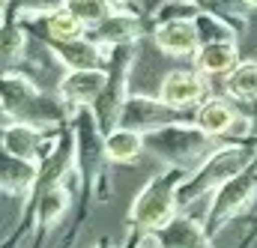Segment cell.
<instances>
[{"instance_id":"obj_1","label":"cell","mask_w":257,"mask_h":248,"mask_svg":"<svg viewBox=\"0 0 257 248\" xmlns=\"http://www.w3.org/2000/svg\"><path fill=\"white\" fill-rule=\"evenodd\" d=\"M72 120V108L60 96H48L30 75L3 72V123H30L60 129Z\"/></svg>"},{"instance_id":"obj_2","label":"cell","mask_w":257,"mask_h":248,"mask_svg":"<svg viewBox=\"0 0 257 248\" xmlns=\"http://www.w3.org/2000/svg\"><path fill=\"white\" fill-rule=\"evenodd\" d=\"M254 165H257V144H251V141H224L200 168H194L180 183V191H177L180 209L189 212L197 200L209 197L221 183L233 180L242 171H251Z\"/></svg>"},{"instance_id":"obj_3","label":"cell","mask_w":257,"mask_h":248,"mask_svg":"<svg viewBox=\"0 0 257 248\" xmlns=\"http://www.w3.org/2000/svg\"><path fill=\"white\" fill-rule=\"evenodd\" d=\"M186 177H189V171L168 165L165 171L153 174L141 186L138 197L132 200V209H128V245H135V239L141 233H150V230L165 227L180 212L177 191H180V183Z\"/></svg>"},{"instance_id":"obj_4","label":"cell","mask_w":257,"mask_h":248,"mask_svg":"<svg viewBox=\"0 0 257 248\" xmlns=\"http://www.w3.org/2000/svg\"><path fill=\"white\" fill-rule=\"evenodd\" d=\"M72 135H75V180L81 191H90L96 200H108V171L105 165L111 162L105 153V135L93 117V108H78L72 111Z\"/></svg>"},{"instance_id":"obj_5","label":"cell","mask_w":257,"mask_h":248,"mask_svg":"<svg viewBox=\"0 0 257 248\" xmlns=\"http://www.w3.org/2000/svg\"><path fill=\"white\" fill-rule=\"evenodd\" d=\"M144 141H147V150H153L165 165L183 168L189 174L194 168H200L224 144L221 138L200 129L194 120H183V123H171L156 129V132H147Z\"/></svg>"},{"instance_id":"obj_6","label":"cell","mask_w":257,"mask_h":248,"mask_svg":"<svg viewBox=\"0 0 257 248\" xmlns=\"http://www.w3.org/2000/svg\"><path fill=\"white\" fill-rule=\"evenodd\" d=\"M254 206H257V186H254V168H251V171H242L233 180L221 183L209 194V206H206V215H203V227H206L209 239L215 242L218 233L233 218L245 215Z\"/></svg>"},{"instance_id":"obj_7","label":"cell","mask_w":257,"mask_h":248,"mask_svg":"<svg viewBox=\"0 0 257 248\" xmlns=\"http://www.w3.org/2000/svg\"><path fill=\"white\" fill-rule=\"evenodd\" d=\"M135 66V45H117L111 48V63H108V84L105 90L99 93V99L90 105L93 108V117L102 129V135H111L120 117H123V108H126L128 93V72Z\"/></svg>"},{"instance_id":"obj_8","label":"cell","mask_w":257,"mask_h":248,"mask_svg":"<svg viewBox=\"0 0 257 248\" xmlns=\"http://www.w3.org/2000/svg\"><path fill=\"white\" fill-rule=\"evenodd\" d=\"M194 123L215 138H230V141H251L257 132L254 120L248 114L236 111L227 99L212 96V93L194 108Z\"/></svg>"},{"instance_id":"obj_9","label":"cell","mask_w":257,"mask_h":248,"mask_svg":"<svg viewBox=\"0 0 257 248\" xmlns=\"http://www.w3.org/2000/svg\"><path fill=\"white\" fill-rule=\"evenodd\" d=\"M183 120H194V108H177V105L165 102L162 96L159 99H153V96H128L120 126L147 135V132H156V129L171 123H183Z\"/></svg>"},{"instance_id":"obj_10","label":"cell","mask_w":257,"mask_h":248,"mask_svg":"<svg viewBox=\"0 0 257 248\" xmlns=\"http://www.w3.org/2000/svg\"><path fill=\"white\" fill-rule=\"evenodd\" d=\"M147 30H153V24L135 6H114L105 21H99L93 30H87V36L105 48H117V45H135Z\"/></svg>"},{"instance_id":"obj_11","label":"cell","mask_w":257,"mask_h":248,"mask_svg":"<svg viewBox=\"0 0 257 248\" xmlns=\"http://www.w3.org/2000/svg\"><path fill=\"white\" fill-rule=\"evenodd\" d=\"M69 206H72V188H69V183H57V186L39 191L36 197H30L27 206L21 209L18 221L33 218L36 239H42L45 233H51V230L63 221V215L69 212Z\"/></svg>"},{"instance_id":"obj_12","label":"cell","mask_w":257,"mask_h":248,"mask_svg":"<svg viewBox=\"0 0 257 248\" xmlns=\"http://www.w3.org/2000/svg\"><path fill=\"white\" fill-rule=\"evenodd\" d=\"M153 42L159 51L171 54V57H189L200 48V30L194 24V15H183V18H165L159 24H153Z\"/></svg>"},{"instance_id":"obj_13","label":"cell","mask_w":257,"mask_h":248,"mask_svg":"<svg viewBox=\"0 0 257 248\" xmlns=\"http://www.w3.org/2000/svg\"><path fill=\"white\" fill-rule=\"evenodd\" d=\"M105 84H108V69H69L57 84V96L72 111L90 108L105 90Z\"/></svg>"},{"instance_id":"obj_14","label":"cell","mask_w":257,"mask_h":248,"mask_svg":"<svg viewBox=\"0 0 257 248\" xmlns=\"http://www.w3.org/2000/svg\"><path fill=\"white\" fill-rule=\"evenodd\" d=\"M159 96L177 108H197L209 96L206 75H200L197 69H174L165 75Z\"/></svg>"},{"instance_id":"obj_15","label":"cell","mask_w":257,"mask_h":248,"mask_svg":"<svg viewBox=\"0 0 257 248\" xmlns=\"http://www.w3.org/2000/svg\"><path fill=\"white\" fill-rule=\"evenodd\" d=\"M48 51L63 63L66 69H108L111 63V48L99 45L96 39L90 36H81V39H72V42H48Z\"/></svg>"},{"instance_id":"obj_16","label":"cell","mask_w":257,"mask_h":248,"mask_svg":"<svg viewBox=\"0 0 257 248\" xmlns=\"http://www.w3.org/2000/svg\"><path fill=\"white\" fill-rule=\"evenodd\" d=\"M162 248H212V239L203 227V221H194L186 209H180L165 227L156 230Z\"/></svg>"},{"instance_id":"obj_17","label":"cell","mask_w":257,"mask_h":248,"mask_svg":"<svg viewBox=\"0 0 257 248\" xmlns=\"http://www.w3.org/2000/svg\"><path fill=\"white\" fill-rule=\"evenodd\" d=\"M36 180H39V162L0 153V188L6 197H30Z\"/></svg>"},{"instance_id":"obj_18","label":"cell","mask_w":257,"mask_h":248,"mask_svg":"<svg viewBox=\"0 0 257 248\" xmlns=\"http://www.w3.org/2000/svg\"><path fill=\"white\" fill-rule=\"evenodd\" d=\"M236 63H239V45H236V39L203 42L194 51V69L200 75H206V78H224Z\"/></svg>"},{"instance_id":"obj_19","label":"cell","mask_w":257,"mask_h":248,"mask_svg":"<svg viewBox=\"0 0 257 248\" xmlns=\"http://www.w3.org/2000/svg\"><path fill=\"white\" fill-rule=\"evenodd\" d=\"M147 150V141L141 132L117 126L111 135H105V153L111 159V165H132L141 159V153Z\"/></svg>"},{"instance_id":"obj_20","label":"cell","mask_w":257,"mask_h":248,"mask_svg":"<svg viewBox=\"0 0 257 248\" xmlns=\"http://www.w3.org/2000/svg\"><path fill=\"white\" fill-rule=\"evenodd\" d=\"M39 21H42V36H48V42H72V39H81V36H87V27L66 9H54V12H48V15H39Z\"/></svg>"},{"instance_id":"obj_21","label":"cell","mask_w":257,"mask_h":248,"mask_svg":"<svg viewBox=\"0 0 257 248\" xmlns=\"http://www.w3.org/2000/svg\"><path fill=\"white\" fill-rule=\"evenodd\" d=\"M224 93L236 102L257 99V60H239L224 75Z\"/></svg>"},{"instance_id":"obj_22","label":"cell","mask_w":257,"mask_h":248,"mask_svg":"<svg viewBox=\"0 0 257 248\" xmlns=\"http://www.w3.org/2000/svg\"><path fill=\"white\" fill-rule=\"evenodd\" d=\"M66 6V0H6L3 3V24L9 21H27V18H39V15H48L54 9Z\"/></svg>"},{"instance_id":"obj_23","label":"cell","mask_w":257,"mask_h":248,"mask_svg":"<svg viewBox=\"0 0 257 248\" xmlns=\"http://www.w3.org/2000/svg\"><path fill=\"white\" fill-rule=\"evenodd\" d=\"M24 51H27V27H24V21L3 24V72H9L15 63L21 66Z\"/></svg>"},{"instance_id":"obj_24","label":"cell","mask_w":257,"mask_h":248,"mask_svg":"<svg viewBox=\"0 0 257 248\" xmlns=\"http://www.w3.org/2000/svg\"><path fill=\"white\" fill-rule=\"evenodd\" d=\"M194 24L200 30V45L203 42H221V39H236L239 36V30L233 24H227L224 18H218L209 9H197L194 12Z\"/></svg>"},{"instance_id":"obj_25","label":"cell","mask_w":257,"mask_h":248,"mask_svg":"<svg viewBox=\"0 0 257 248\" xmlns=\"http://www.w3.org/2000/svg\"><path fill=\"white\" fill-rule=\"evenodd\" d=\"M200 9L215 12L218 18H224L227 24H233L239 33L248 27V12H251L248 0H203V3H200Z\"/></svg>"},{"instance_id":"obj_26","label":"cell","mask_w":257,"mask_h":248,"mask_svg":"<svg viewBox=\"0 0 257 248\" xmlns=\"http://www.w3.org/2000/svg\"><path fill=\"white\" fill-rule=\"evenodd\" d=\"M66 9L87 27V30H93L99 21H105L108 18V12L114 9L108 0H66Z\"/></svg>"},{"instance_id":"obj_27","label":"cell","mask_w":257,"mask_h":248,"mask_svg":"<svg viewBox=\"0 0 257 248\" xmlns=\"http://www.w3.org/2000/svg\"><path fill=\"white\" fill-rule=\"evenodd\" d=\"M245 105H248V111H245V114H248V117L254 120V126H257V99H251V102H245Z\"/></svg>"},{"instance_id":"obj_28","label":"cell","mask_w":257,"mask_h":248,"mask_svg":"<svg viewBox=\"0 0 257 248\" xmlns=\"http://www.w3.org/2000/svg\"><path fill=\"white\" fill-rule=\"evenodd\" d=\"M242 248H257V233H251V236H245V242H242Z\"/></svg>"},{"instance_id":"obj_29","label":"cell","mask_w":257,"mask_h":248,"mask_svg":"<svg viewBox=\"0 0 257 248\" xmlns=\"http://www.w3.org/2000/svg\"><path fill=\"white\" fill-rule=\"evenodd\" d=\"M108 3H111V6H135L138 0H108Z\"/></svg>"},{"instance_id":"obj_30","label":"cell","mask_w":257,"mask_h":248,"mask_svg":"<svg viewBox=\"0 0 257 248\" xmlns=\"http://www.w3.org/2000/svg\"><path fill=\"white\" fill-rule=\"evenodd\" d=\"M251 233H257V206H254V215H251ZM248 233V236H251Z\"/></svg>"},{"instance_id":"obj_31","label":"cell","mask_w":257,"mask_h":248,"mask_svg":"<svg viewBox=\"0 0 257 248\" xmlns=\"http://www.w3.org/2000/svg\"><path fill=\"white\" fill-rule=\"evenodd\" d=\"M93 248H114V245H111L108 239H99V242H96V245H93Z\"/></svg>"},{"instance_id":"obj_32","label":"cell","mask_w":257,"mask_h":248,"mask_svg":"<svg viewBox=\"0 0 257 248\" xmlns=\"http://www.w3.org/2000/svg\"><path fill=\"white\" fill-rule=\"evenodd\" d=\"M189 3H194V6H197V9H200V3H203V0H189Z\"/></svg>"},{"instance_id":"obj_33","label":"cell","mask_w":257,"mask_h":248,"mask_svg":"<svg viewBox=\"0 0 257 248\" xmlns=\"http://www.w3.org/2000/svg\"><path fill=\"white\" fill-rule=\"evenodd\" d=\"M248 6H251V9H257V0H248Z\"/></svg>"},{"instance_id":"obj_34","label":"cell","mask_w":257,"mask_h":248,"mask_svg":"<svg viewBox=\"0 0 257 248\" xmlns=\"http://www.w3.org/2000/svg\"><path fill=\"white\" fill-rule=\"evenodd\" d=\"M254 186H257V165H254Z\"/></svg>"}]
</instances>
